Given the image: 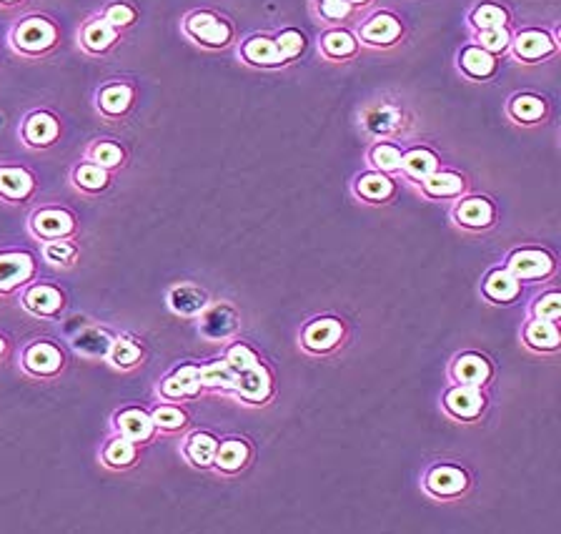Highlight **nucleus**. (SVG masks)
<instances>
[{"instance_id":"nucleus-1","label":"nucleus","mask_w":561,"mask_h":534,"mask_svg":"<svg viewBox=\"0 0 561 534\" xmlns=\"http://www.w3.org/2000/svg\"><path fill=\"white\" fill-rule=\"evenodd\" d=\"M61 26L46 13H28L18 18L8 33V46L26 61H41L61 46Z\"/></svg>"},{"instance_id":"nucleus-2","label":"nucleus","mask_w":561,"mask_h":534,"mask_svg":"<svg viewBox=\"0 0 561 534\" xmlns=\"http://www.w3.org/2000/svg\"><path fill=\"white\" fill-rule=\"evenodd\" d=\"M28 234L38 241L73 239L78 234V219L66 206H38L28 216Z\"/></svg>"},{"instance_id":"nucleus-3","label":"nucleus","mask_w":561,"mask_h":534,"mask_svg":"<svg viewBox=\"0 0 561 534\" xmlns=\"http://www.w3.org/2000/svg\"><path fill=\"white\" fill-rule=\"evenodd\" d=\"M183 33L203 48H226L233 43V26L213 11H193L183 18Z\"/></svg>"},{"instance_id":"nucleus-4","label":"nucleus","mask_w":561,"mask_h":534,"mask_svg":"<svg viewBox=\"0 0 561 534\" xmlns=\"http://www.w3.org/2000/svg\"><path fill=\"white\" fill-rule=\"evenodd\" d=\"M36 274L38 261L31 251H0V299H11L13 294L26 289L31 281H36Z\"/></svg>"},{"instance_id":"nucleus-5","label":"nucleus","mask_w":561,"mask_h":534,"mask_svg":"<svg viewBox=\"0 0 561 534\" xmlns=\"http://www.w3.org/2000/svg\"><path fill=\"white\" fill-rule=\"evenodd\" d=\"M61 133V118L53 111H46V108H36V111L26 113L21 126H18L21 143L31 148V151H48V148H53L61 141Z\"/></svg>"},{"instance_id":"nucleus-6","label":"nucleus","mask_w":561,"mask_h":534,"mask_svg":"<svg viewBox=\"0 0 561 534\" xmlns=\"http://www.w3.org/2000/svg\"><path fill=\"white\" fill-rule=\"evenodd\" d=\"M21 369L33 379H56L66 369V354L48 339L31 341L21 354Z\"/></svg>"},{"instance_id":"nucleus-7","label":"nucleus","mask_w":561,"mask_h":534,"mask_svg":"<svg viewBox=\"0 0 561 534\" xmlns=\"http://www.w3.org/2000/svg\"><path fill=\"white\" fill-rule=\"evenodd\" d=\"M21 306L38 319H58L66 311V294L48 281H31L21 294Z\"/></svg>"},{"instance_id":"nucleus-8","label":"nucleus","mask_w":561,"mask_h":534,"mask_svg":"<svg viewBox=\"0 0 561 534\" xmlns=\"http://www.w3.org/2000/svg\"><path fill=\"white\" fill-rule=\"evenodd\" d=\"M121 43V33L101 16V13H93L78 28V48H81L86 56L101 58L108 56L113 48Z\"/></svg>"},{"instance_id":"nucleus-9","label":"nucleus","mask_w":561,"mask_h":534,"mask_svg":"<svg viewBox=\"0 0 561 534\" xmlns=\"http://www.w3.org/2000/svg\"><path fill=\"white\" fill-rule=\"evenodd\" d=\"M38 181L33 171L16 163H0V204L21 206L36 196Z\"/></svg>"},{"instance_id":"nucleus-10","label":"nucleus","mask_w":561,"mask_h":534,"mask_svg":"<svg viewBox=\"0 0 561 534\" xmlns=\"http://www.w3.org/2000/svg\"><path fill=\"white\" fill-rule=\"evenodd\" d=\"M96 111L108 121H121L136 106V86L128 81H108L96 91Z\"/></svg>"},{"instance_id":"nucleus-11","label":"nucleus","mask_w":561,"mask_h":534,"mask_svg":"<svg viewBox=\"0 0 561 534\" xmlns=\"http://www.w3.org/2000/svg\"><path fill=\"white\" fill-rule=\"evenodd\" d=\"M401 36H404V26H401L399 18L389 11L374 13V16L366 18L359 26V41L374 48L394 46Z\"/></svg>"},{"instance_id":"nucleus-12","label":"nucleus","mask_w":561,"mask_h":534,"mask_svg":"<svg viewBox=\"0 0 561 534\" xmlns=\"http://www.w3.org/2000/svg\"><path fill=\"white\" fill-rule=\"evenodd\" d=\"M509 48L519 61L536 63L541 58H549L551 53H556V41L554 36H549L541 28H526V31H519L516 36H511Z\"/></svg>"},{"instance_id":"nucleus-13","label":"nucleus","mask_w":561,"mask_h":534,"mask_svg":"<svg viewBox=\"0 0 561 534\" xmlns=\"http://www.w3.org/2000/svg\"><path fill=\"white\" fill-rule=\"evenodd\" d=\"M506 271L519 281L544 279V276L554 271V259L541 249H519L506 261Z\"/></svg>"},{"instance_id":"nucleus-14","label":"nucleus","mask_w":561,"mask_h":534,"mask_svg":"<svg viewBox=\"0 0 561 534\" xmlns=\"http://www.w3.org/2000/svg\"><path fill=\"white\" fill-rule=\"evenodd\" d=\"M113 427L121 437L131 439L136 444H146L156 437V424H153L151 414L143 412L138 407H128L121 409V412L113 417Z\"/></svg>"},{"instance_id":"nucleus-15","label":"nucleus","mask_w":561,"mask_h":534,"mask_svg":"<svg viewBox=\"0 0 561 534\" xmlns=\"http://www.w3.org/2000/svg\"><path fill=\"white\" fill-rule=\"evenodd\" d=\"M494 216H496L494 204H491L489 199H484V196H469V199L459 201L454 209L456 224L471 231L489 229V226L494 224Z\"/></svg>"},{"instance_id":"nucleus-16","label":"nucleus","mask_w":561,"mask_h":534,"mask_svg":"<svg viewBox=\"0 0 561 534\" xmlns=\"http://www.w3.org/2000/svg\"><path fill=\"white\" fill-rule=\"evenodd\" d=\"M111 171L96 166L93 161H81L71 171V186L83 196H101L111 189Z\"/></svg>"},{"instance_id":"nucleus-17","label":"nucleus","mask_w":561,"mask_h":534,"mask_svg":"<svg viewBox=\"0 0 561 534\" xmlns=\"http://www.w3.org/2000/svg\"><path fill=\"white\" fill-rule=\"evenodd\" d=\"M243 61L251 63L256 68H278L284 66V56L278 51L276 38L271 36H251L241 46Z\"/></svg>"},{"instance_id":"nucleus-18","label":"nucleus","mask_w":561,"mask_h":534,"mask_svg":"<svg viewBox=\"0 0 561 534\" xmlns=\"http://www.w3.org/2000/svg\"><path fill=\"white\" fill-rule=\"evenodd\" d=\"M354 191L359 199L369 201V204H386L396 196V184L394 178H389V173L371 171L356 178Z\"/></svg>"},{"instance_id":"nucleus-19","label":"nucleus","mask_w":561,"mask_h":534,"mask_svg":"<svg viewBox=\"0 0 561 534\" xmlns=\"http://www.w3.org/2000/svg\"><path fill=\"white\" fill-rule=\"evenodd\" d=\"M163 399H183V397H196L201 392V374L196 367H181L166 377L158 387Z\"/></svg>"},{"instance_id":"nucleus-20","label":"nucleus","mask_w":561,"mask_h":534,"mask_svg":"<svg viewBox=\"0 0 561 534\" xmlns=\"http://www.w3.org/2000/svg\"><path fill=\"white\" fill-rule=\"evenodd\" d=\"M86 161H93L96 166L106 168V171H121L128 161L126 148L121 146L113 138H96V141L88 143L86 148Z\"/></svg>"},{"instance_id":"nucleus-21","label":"nucleus","mask_w":561,"mask_h":534,"mask_svg":"<svg viewBox=\"0 0 561 534\" xmlns=\"http://www.w3.org/2000/svg\"><path fill=\"white\" fill-rule=\"evenodd\" d=\"M421 191L431 199H459L466 191V178L454 171H434L421 181Z\"/></svg>"},{"instance_id":"nucleus-22","label":"nucleus","mask_w":561,"mask_h":534,"mask_svg":"<svg viewBox=\"0 0 561 534\" xmlns=\"http://www.w3.org/2000/svg\"><path fill=\"white\" fill-rule=\"evenodd\" d=\"M459 68L469 78L486 81V78H491L496 73V56L484 51L481 46H466L464 51L459 53Z\"/></svg>"},{"instance_id":"nucleus-23","label":"nucleus","mask_w":561,"mask_h":534,"mask_svg":"<svg viewBox=\"0 0 561 534\" xmlns=\"http://www.w3.org/2000/svg\"><path fill=\"white\" fill-rule=\"evenodd\" d=\"M401 173H404L406 178H411V181H424V178H429L431 173L439 171V156H436L434 151H429V148H411V151H406L404 156H401Z\"/></svg>"},{"instance_id":"nucleus-24","label":"nucleus","mask_w":561,"mask_h":534,"mask_svg":"<svg viewBox=\"0 0 561 534\" xmlns=\"http://www.w3.org/2000/svg\"><path fill=\"white\" fill-rule=\"evenodd\" d=\"M321 51L326 58H334V61H346V58H354L359 53V38L351 31L344 28H331L321 36L319 41Z\"/></svg>"},{"instance_id":"nucleus-25","label":"nucleus","mask_w":561,"mask_h":534,"mask_svg":"<svg viewBox=\"0 0 561 534\" xmlns=\"http://www.w3.org/2000/svg\"><path fill=\"white\" fill-rule=\"evenodd\" d=\"M138 459V444L131 442L126 437H111L101 449V462L106 464L108 469H128L133 467Z\"/></svg>"},{"instance_id":"nucleus-26","label":"nucleus","mask_w":561,"mask_h":534,"mask_svg":"<svg viewBox=\"0 0 561 534\" xmlns=\"http://www.w3.org/2000/svg\"><path fill=\"white\" fill-rule=\"evenodd\" d=\"M341 334H344V329H341L339 321L319 319L304 331V344H306V349H311V351H329L339 344Z\"/></svg>"},{"instance_id":"nucleus-27","label":"nucleus","mask_w":561,"mask_h":534,"mask_svg":"<svg viewBox=\"0 0 561 534\" xmlns=\"http://www.w3.org/2000/svg\"><path fill=\"white\" fill-rule=\"evenodd\" d=\"M446 409H449L454 417L471 419L484 409V397H481V392L476 387L464 384V387L449 392V397H446Z\"/></svg>"},{"instance_id":"nucleus-28","label":"nucleus","mask_w":561,"mask_h":534,"mask_svg":"<svg viewBox=\"0 0 561 534\" xmlns=\"http://www.w3.org/2000/svg\"><path fill=\"white\" fill-rule=\"evenodd\" d=\"M41 256L46 264L56 266V269H71V266L78 264L81 249H78V244L73 239H53L43 241Z\"/></svg>"},{"instance_id":"nucleus-29","label":"nucleus","mask_w":561,"mask_h":534,"mask_svg":"<svg viewBox=\"0 0 561 534\" xmlns=\"http://www.w3.org/2000/svg\"><path fill=\"white\" fill-rule=\"evenodd\" d=\"M426 487L436 497H454V494H461L466 489V474L454 467H439L429 474Z\"/></svg>"},{"instance_id":"nucleus-30","label":"nucleus","mask_w":561,"mask_h":534,"mask_svg":"<svg viewBox=\"0 0 561 534\" xmlns=\"http://www.w3.org/2000/svg\"><path fill=\"white\" fill-rule=\"evenodd\" d=\"M108 362L116 369H121V372H131L143 362L141 344L131 339V336H118L111 344V351H108Z\"/></svg>"},{"instance_id":"nucleus-31","label":"nucleus","mask_w":561,"mask_h":534,"mask_svg":"<svg viewBox=\"0 0 561 534\" xmlns=\"http://www.w3.org/2000/svg\"><path fill=\"white\" fill-rule=\"evenodd\" d=\"M236 389L241 392V397L248 399V402H263V399L268 397V392H271V379H268L266 369L258 364V367L238 374Z\"/></svg>"},{"instance_id":"nucleus-32","label":"nucleus","mask_w":561,"mask_h":534,"mask_svg":"<svg viewBox=\"0 0 561 534\" xmlns=\"http://www.w3.org/2000/svg\"><path fill=\"white\" fill-rule=\"evenodd\" d=\"M98 13H101L118 33L131 31L138 23V18H141V11H138V6L131 3V0H111V3H106Z\"/></svg>"},{"instance_id":"nucleus-33","label":"nucleus","mask_w":561,"mask_h":534,"mask_svg":"<svg viewBox=\"0 0 561 534\" xmlns=\"http://www.w3.org/2000/svg\"><path fill=\"white\" fill-rule=\"evenodd\" d=\"M506 111L516 123H539L546 116V103L544 98L531 96V93H519L511 98Z\"/></svg>"},{"instance_id":"nucleus-34","label":"nucleus","mask_w":561,"mask_h":534,"mask_svg":"<svg viewBox=\"0 0 561 534\" xmlns=\"http://www.w3.org/2000/svg\"><path fill=\"white\" fill-rule=\"evenodd\" d=\"M471 28L476 33L491 31V28H504L509 26V13L499 6V3H479L469 16Z\"/></svg>"},{"instance_id":"nucleus-35","label":"nucleus","mask_w":561,"mask_h":534,"mask_svg":"<svg viewBox=\"0 0 561 534\" xmlns=\"http://www.w3.org/2000/svg\"><path fill=\"white\" fill-rule=\"evenodd\" d=\"M519 289H521L519 279H516V276H511L506 269L491 271L489 279H486V284H484V294L494 301L516 299Z\"/></svg>"},{"instance_id":"nucleus-36","label":"nucleus","mask_w":561,"mask_h":534,"mask_svg":"<svg viewBox=\"0 0 561 534\" xmlns=\"http://www.w3.org/2000/svg\"><path fill=\"white\" fill-rule=\"evenodd\" d=\"M489 374H491L489 364H486L481 356H474V354L461 356L454 367V377L459 379L461 384H471V387H481V384L489 379Z\"/></svg>"},{"instance_id":"nucleus-37","label":"nucleus","mask_w":561,"mask_h":534,"mask_svg":"<svg viewBox=\"0 0 561 534\" xmlns=\"http://www.w3.org/2000/svg\"><path fill=\"white\" fill-rule=\"evenodd\" d=\"M201 374V387H213V389H236L238 374L233 372V367L228 362H216L208 364V367L198 369Z\"/></svg>"},{"instance_id":"nucleus-38","label":"nucleus","mask_w":561,"mask_h":534,"mask_svg":"<svg viewBox=\"0 0 561 534\" xmlns=\"http://www.w3.org/2000/svg\"><path fill=\"white\" fill-rule=\"evenodd\" d=\"M246 459H248L246 444L238 442V439H231V442L221 444V447L216 449L213 462H216V467L223 469V472H236V469H241L243 464H246Z\"/></svg>"},{"instance_id":"nucleus-39","label":"nucleus","mask_w":561,"mask_h":534,"mask_svg":"<svg viewBox=\"0 0 561 534\" xmlns=\"http://www.w3.org/2000/svg\"><path fill=\"white\" fill-rule=\"evenodd\" d=\"M216 449L218 442L211 434H193L186 444V457L193 464H198V467H208L213 462V457H216Z\"/></svg>"},{"instance_id":"nucleus-40","label":"nucleus","mask_w":561,"mask_h":534,"mask_svg":"<svg viewBox=\"0 0 561 534\" xmlns=\"http://www.w3.org/2000/svg\"><path fill=\"white\" fill-rule=\"evenodd\" d=\"M401 148L394 146V143H376L374 148H371L369 158L371 163H374L376 171L381 173H396L401 168Z\"/></svg>"},{"instance_id":"nucleus-41","label":"nucleus","mask_w":561,"mask_h":534,"mask_svg":"<svg viewBox=\"0 0 561 534\" xmlns=\"http://www.w3.org/2000/svg\"><path fill=\"white\" fill-rule=\"evenodd\" d=\"M526 341L536 349H554L559 344V331H556L554 321H531L529 329H526Z\"/></svg>"},{"instance_id":"nucleus-42","label":"nucleus","mask_w":561,"mask_h":534,"mask_svg":"<svg viewBox=\"0 0 561 534\" xmlns=\"http://www.w3.org/2000/svg\"><path fill=\"white\" fill-rule=\"evenodd\" d=\"M151 419L161 432H178V429L186 427V414L173 404H158L151 412Z\"/></svg>"},{"instance_id":"nucleus-43","label":"nucleus","mask_w":561,"mask_h":534,"mask_svg":"<svg viewBox=\"0 0 561 534\" xmlns=\"http://www.w3.org/2000/svg\"><path fill=\"white\" fill-rule=\"evenodd\" d=\"M276 46L281 51V56H284V61L289 63L306 51V36L301 31H296V28H286V31H281L276 36Z\"/></svg>"},{"instance_id":"nucleus-44","label":"nucleus","mask_w":561,"mask_h":534,"mask_svg":"<svg viewBox=\"0 0 561 534\" xmlns=\"http://www.w3.org/2000/svg\"><path fill=\"white\" fill-rule=\"evenodd\" d=\"M316 3H319V16L329 23L349 21L356 11L351 0H316Z\"/></svg>"},{"instance_id":"nucleus-45","label":"nucleus","mask_w":561,"mask_h":534,"mask_svg":"<svg viewBox=\"0 0 561 534\" xmlns=\"http://www.w3.org/2000/svg\"><path fill=\"white\" fill-rule=\"evenodd\" d=\"M479 46L489 53H506L511 46L509 28H491V31H479Z\"/></svg>"},{"instance_id":"nucleus-46","label":"nucleus","mask_w":561,"mask_h":534,"mask_svg":"<svg viewBox=\"0 0 561 534\" xmlns=\"http://www.w3.org/2000/svg\"><path fill=\"white\" fill-rule=\"evenodd\" d=\"M226 362L231 364L233 372H236V374H243V372H248V369L258 367L256 354H253L251 349H246V346H233V349L228 351Z\"/></svg>"},{"instance_id":"nucleus-47","label":"nucleus","mask_w":561,"mask_h":534,"mask_svg":"<svg viewBox=\"0 0 561 534\" xmlns=\"http://www.w3.org/2000/svg\"><path fill=\"white\" fill-rule=\"evenodd\" d=\"M536 316L539 319H546V321H556L561 314V296L559 294H546L544 299H539V304H536Z\"/></svg>"},{"instance_id":"nucleus-48","label":"nucleus","mask_w":561,"mask_h":534,"mask_svg":"<svg viewBox=\"0 0 561 534\" xmlns=\"http://www.w3.org/2000/svg\"><path fill=\"white\" fill-rule=\"evenodd\" d=\"M26 0H0V8L3 11H13V8H18V6H23Z\"/></svg>"},{"instance_id":"nucleus-49","label":"nucleus","mask_w":561,"mask_h":534,"mask_svg":"<svg viewBox=\"0 0 561 534\" xmlns=\"http://www.w3.org/2000/svg\"><path fill=\"white\" fill-rule=\"evenodd\" d=\"M8 356V339L3 334H0V362Z\"/></svg>"},{"instance_id":"nucleus-50","label":"nucleus","mask_w":561,"mask_h":534,"mask_svg":"<svg viewBox=\"0 0 561 534\" xmlns=\"http://www.w3.org/2000/svg\"><path fill=\"white\" fill-rule=\"evenodd\" d=\"M371 0H351V6L354 8H364V6H369Z\"/></svg>"}]
</instances>
